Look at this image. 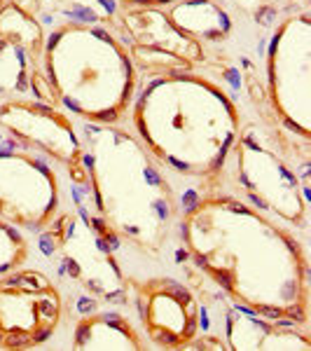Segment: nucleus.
<instances>
[{"label":"nucleus","mask_w":311,"mask_h":351,"mask_svg":"<svg viewBox=\"0 0 311 351\" xmlns=\"http://www.w3.org/2000/svg\"><path fill=\"white\" fill-rule=\"evenodd\" d=\"M234 180L251 206L269 218L307 230L309 223V169L293 167L267 129L256 122L241 127L234 143Z\"/></svg>","instance_id":"obj_6"},{"label":"nucleus","mask_w":311,"mask_h":351,"mask_svg":"<svg viewBox=\"0 0 311 351\" xmlns=\"http://www.w3.org/2000/svg\"><path fill=\"white\" fill-rule=\"evenodd\" d=\"M169 21L195 43L220 45L232 36V16L218 0H176L166 12Z\"/></svg>","instance_id":"obj_16"},{"label":"nucleus","mask_w":311,"mask_h":351,"mask_svg":"<svg viewBox=\"0 0 311 351\" xmlns=\"http://www.w3.org/2000/svg\"><path fill=\"white\" fill-rule=\"evenodd\" d=\"M140 143L169 171L216 183L241 132V112L227 89L192 68L152 73L132 101Z\"/></svg>","instance_id":"obj_2"},{"label":"nucleus","mask_w":311,"mask_h":351,"mask_svg":"<svg viewBox=\"0 0 311 351\" xmlns=\"http://www.w3.org/2000/svg\"><path fill=\"white\" fill-rule=\"evenodd\" d=\"M82 169L96 216L117 241L160 256L178 218V197L164 167L138 136L117 124L82 122Z\"/></svg>","instance_id":"obj_3"},{"label":"nucleus","mask_w":311,"mask_h":351,"mask_svg":"<svg viewBox=\"0 0 311 351\" xmlns=\"http://www.w3.org/2000/svg\"><path fill=\"white\" fill-rule=\"evenodd\" d=\"M42 251L66 281L82 288L99 302H127L129 284L115 258V237L82 204L73 211H59L42 232Z\"/></svg>","instance_id":"obj_5"},{"label":"nucleus","mask_w":311,"mask_h":351,"mask_svg":"<svg viewBox=\"0 0 311 351\" xmlns=\"http://www.w3.org/2000/svg\"><path fill=\"white\" fill-rule=\"evenodd\" d=\"M124 36L132 43L129 52L134 64H140L148 73L192 68L203 56L201 45L183 36L162 8H127Z\"/></svg>","instance_id":"obj_13"},{"label":"nucleus","mask_w":311,"mask_h":351,"mask_svg":"<svg viewBox=\"0 0 311 351\" xmlns=\"http://www.w3.org/2000/svg\"><path fill=\"white\" fill-rule=\"evenodd\" d=\"M64 319V295L40 269L0 276V349H36L54 337Z\"/></svg>","instance_id":"obj_9"},{"label":"nucleus","mask_w":311,"mask_h":351,"mask_svg":"<svg viewBox=\"0 0 311 351\" xmlns=\"http://www.w3.org/2000/svg\"><path fill=\"white\" fill-rule=\"evenodd\" d=\"M267 87L276 117L290 134H311V19L290 14L276 26L267 54Z\"/></svg>","instance_id":"obj_7"},{"label":"nucleus","mask_w":311,"mask_h":351,"mask_svg":"<svg viewBox=\"0 0 311 351\" xmlns=\"http://www.w3.org/2000/svg\"><path fill=\"white\" fill-rule=\"evenodd\" d=\"M5 3H8V0H0V8H3V5H5Z\"/></svg>","instance_id":"obj_20"},{"label":"nucleus","mask_w":311,"mask_h":351,"mask_svg":"<svg viewBox=\"0 0 311 351\" xmlns=\"http://www.w3.org/2000/svg\"><path fill=\"white\" fill-rule=\"evenodd\" d=\"M180 234L197 267L239 307L309 326V258L279 220L239 197L206 195L188 206Z\"/></svg>","instance_id":"obj_1"},{"label":"nucleus","mask_w":311,"mask_h":351,"mask_svg":"<svg viewBox=\"0 0 311 351\" xmlns=\"http://www.w3.org/2000/svg\"><path fill=\"white\" fill-rule=\"evenodd\" d=\"M124 8H166L176 0H120Z\"/></svg>","instance_id":"obj_19"},{"label":"nucleus","mask_w":311,"mask_h":351,"mask_svg":"<svg viewBox=\"0 0 311 351\" xmlns=\"http://www.w3.org/2000/svg\"><path fill=\"white\" fill-rule=\"evenodd\" d=\"M0 129L21 148L61 162L71 171L80 164L82 143L71 115L36 99H10L0 104Z\"/></svg>","instance_id":"obj_11"},{"label":"nucleus","mask_w":311,"mask_h":351,"mask_svg":"<svg viewBox=\"0 0 311 351\" xmlns=\"http://www.w3.org/2000/svg\"><path fill=\"white\" fill-rule=\"evenodd\" d=\"M28 256H31V246H28L26 237L21 234V230L0 218V276L24 267Z\"/></svg>","instance_id":"obj_18"},{"label":"nucleus","mask_w":311,"mask_h":351,"mask_svg":"<svg viewBox=\"0 0 311 351\" xmlns=\"http://www.w3.org/2000/svg\"><path fill=\"white\" fill-rule=\"evenodd\" d=\"M45 26L19 0L0 8V104L24 99L40 73Z\"/></svg>","instance_id":"obj_12"},{"label":"nucleus","mask_w":311,"mask_h":351,"mask_svg":"<svg viewBox=\"0 0 311 351\" xmlns=\"http://www.w3.org/2000/svg\"><path fill=\"white\" fill-rule=\"evenodd\" d=\"M61 211V185L40 152L0 145V218L24 232H42Z\"/></svg>","instance_id":"obj_8"},{"label":"nucleus","mask_w":311,"mask_h":351,"mask_svg":"<svg viewBox=\"0 0 311 351\" xmlns=\"http://www.w3.org/2000/svg\"><path fill=\"white\" fill-rule=\"evenodd\" d=\"M40 73L56 108L96 124L120 122L138 84L129 45L110 28L84 21L45 31Z\"/></svg>","instance_id":"obj_4"},{"label":"nucleus","mask_w":311,"mask_h":351,"mask_svg":"<svg viewBox=\"0 0 311 351\" xmlns=\"http://www.w3.org/2000/svg\"><path fill=\"white\" fill-rule=\"evenodd\" d=\"M71 347L75 351H143L148 344L138 332V328L120 311H92V314L77 319L75 328H73Z\"/></svg>","instance_id":"obj_15"},{"label":"nucleus","mask_w":311,"mask_h":351,"mask_svg":"<svg viewBox=\"0 0 311 351\" xmlns=\"http://www.w3.org/2000/svg\"><path fill=\"white\" fill-rule=\"evenodd\" d=\"M225 339L232 351H309L307 328L274 321L244 307H232L225 316Z\"/></svg>","instance_id":"obj_14"},{"label":"nucleus","mask_w":311,"mask_h":351,"mask_svg":"<svg viewBox=\"0 0 311 351\" xmlns=\"http://www.w3.org/2000/svg\"><path fill=\"white\" fill-rule=\"evenodd\" d=\"M148 339L160 349H188L199 335V300L171 276L127 279Z\"/></svg>","instance_id":"obj_10"},{"label":"nucleus","mask_w":311,"mask_h":351,"mask_svg":"<svg viewBox=\"0 0 311 351\" xmlns=\"http://www.w3.org/2000/svg\"><path fill=\"white\" fill-rule=\"evenodd\" d=\"M40 8L56 24L64 21H84V24H99L110 31L124 33V12L120 10V0H40Z\"/></svg>","instance_id":"obj_17"}]
</instances>
